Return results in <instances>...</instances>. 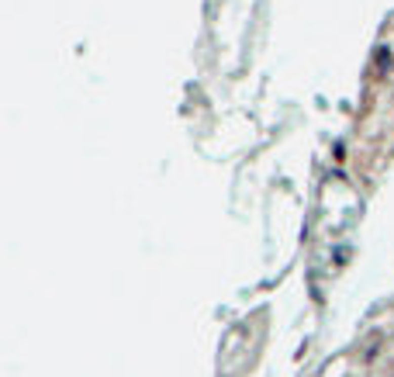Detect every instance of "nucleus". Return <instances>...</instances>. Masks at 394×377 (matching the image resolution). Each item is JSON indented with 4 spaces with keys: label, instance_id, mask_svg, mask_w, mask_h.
Wrapping results in <instances>:
<instances>
[]
</instances>
